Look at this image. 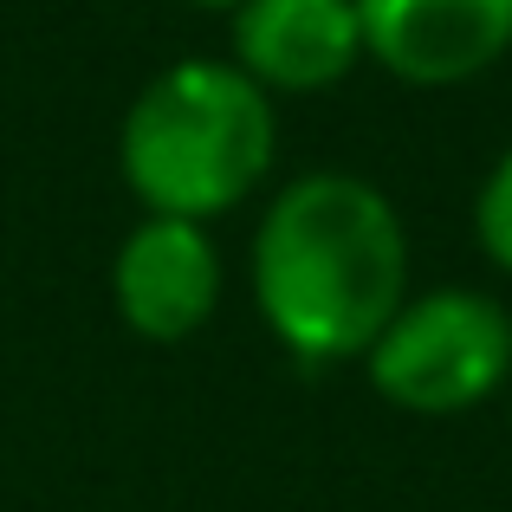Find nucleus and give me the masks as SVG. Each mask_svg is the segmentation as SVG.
Masks as SVG:
<instances>
[{"label":"nucleus","instance_id":"0eeeda50","mask_svg":"<svg viewBox=\"0 0 512 512\" xmlns=\"http://www.w3.org/2000/svg\"><path fill=\"white\" fill-rule=\"evenodd\" d=\"M474 247L493 273L512 279V143L493 156V169L474 188Z\"/></svg>","mask_w":512,"mask_h":512},{"label":"nucleus","instance_id":"423d86ee","mask_svg":"<svg viewBox=\"0 0 512 512\" xmlns=\"http://www.w3.org/2000/svg\"><path fill=\"white\" fill-rule=\"evenodd\" d=\"M227 59L266 98H318L363 65L357 0H240L227 13Z\"/></svg>","mask_w":512,"mask_h":512},{"label":"nucleus","instance_id":"20e7f679","mask_svg":"<svg viewBox=\"0 0 512 512\" xmlns=\"http://www.w3.org/2000/svg\"><path fill=\"white\" fill-rule=\"evenodd\" d=\"M227 292V266L214 247V227L143 214L111 253V305L117 325L143 344H188L214 325Z\"/></svg>","mask_w":512,"mask_h":512},{"label":"nucleus","instance_id":"f03ea898","mask_svg":"<svg viewBox=\"0 0 512 512\" xmlns=\"http://www.w3.org/2000/svg\"><path fill=\"white\" fill-rule=\"evenodd\" d=\"M279 156V104L234 59H175L117 124V175L143 214L214 227L247 208Z\"/></svg>","mask_w":512,"mask_h":512},{"label":"nucleus","instance_id":"6e6552de","mask_svg":"<svg viewBox=\"0 0 512 512\" xmlns=\"http://www.w3.org/2000/svg\"><path fill=\"white\" fill-rule=\"evenodd\" d=\"M182 7H188V13H214V20H227L240 0H182Z\"/></svg>","mask_w":512,"mask_h":512},{"label":"nucleus","instance_id":"7ed1b4c3","mask_svg":"<svg viewBox=\"0 0 512 512\" xmlns=\"http://www.w3.org/2000/svg\"><path fill=\"white\" fill-rule=\"evenodd\" d=\"M370 389L402 415L448 422L474 415L493 396H506L512 376V318L493 292L480 286H435L409 292L402 312L376 331L363 350Z\"/></svg>","mask_w":512,"mask_h":512},{"label":"nucleus","instance_id":"39448f33","mask_svg":"<svg viewBox=\"0 0 512 512\" xmlns=\"http://www.w3.org/2000/svg\"><path fill=\"white\" fill-rule=\"evenodd\" d=\"M363 65L409 91H454L512 52V0H357Z\"/></svg>","mask_w":512,"mask_h":512},{"label":"nucleus","instance_id":"f257e3e1","mask_svg":"<svg viewBox=\"0 0 512 512\" xmlns=\"http://www.w3.org/2000/svg\"><path fill=\"white\" fill-rule=\"evenodd\" d=\"M247 292L266 338L305 370L363 363L409 299L402 208L350 169H305L253 221Z\"/></svg>","mask_w":512,"mask_h":512},{"label":"nucleus","instance_id":"1a4fd4ad","mask_svg":"<svg viewBox=\"0 0 512 512\" xmlns=\"http://www.w3.org/2000/svg\"><path fill=\"white\" fill-rule=\"evenodd\" d=\"M506 415H512V376H506Z\"/></svg>","mask_w":512,"mask_h":512}]
</instances>
